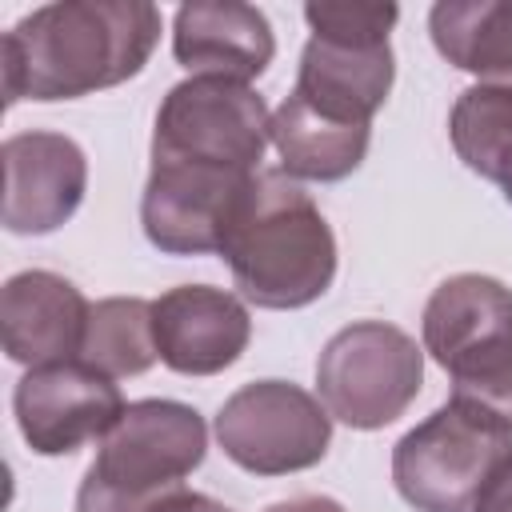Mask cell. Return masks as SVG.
<instances>
[{"label": "cell", "mask_w": 512, "mask_h": 512, "mask_svg": "<svg viewBox=\"0 0 512 512\" xmlns=\"http://www.w3.org/2000/svg\"><path fill=\"white\" fill-rule=\"evenodd\" d=\"M160 40L148 0H60L32 8L0 40L4 104L76 100L132 80Z\"/></svg>", "instance_id": "cell-1"}, {"label": "cell", "mask_w": 512, "mask_h": 512, "mask_svg": "<svg viewBox=\"0 0 512 512\" xmlns=\"http://www.w3.org/2000/svg\"><path fill=\"white\" fill-rule=\"evenodd\" d=\"M236 292L256 308H304L336 280V236L284 172H256L220 248Z\"/></svg>", "instance_id": "cell-2"}, {"label": "cell", "mask_w": 512, "mask_h": 512, "mask_svg": "<svg viewBox=\"0 0 512 512\" xmlns=\"http://www.w3.org/2000/svg\"><path fill=\"white\" fill-rule=\"evenodd\" d=\"M208 428L192 404L132 400L76 488V512H152L204 464Z\"/></svg>", "instance_id": "cell-3"}, {"label": "cell", "mask_w": 512, "mask_h": 512, "mask_svg": "<svg viewBox=\"0 0 512 512\" xmlns=\"http://www.w3.org/2000/svg\"><path fill=\"white\" fill-rule=\"evenodd\" d=\"M304 20L312 36L300 52L292 92L332 120L372 124L396 80V56L388 32L396 28L400 8L320 0V4H304Z\"/></svg>", "instance_id": "cell-4"}, {"label": "cell", "mask_w": 512, "mask_h": 512, "mask_svg": "<svg viewBox=\"0 0 512 512\" xmlns=\"http://www.w3.org/2000/svg\"><path fill=\"white\" fill-rule=\"evenodd\" d=\"M512 460V424L472 400H448L392 448V484L416 512H472Z\"/></svg>", "instance_id": "cell-5"}, {"label": "cell", "mask_w": 512, "mask_h": 512, "mask_svg": "<svg viewBox=\"0 0 512 512\" xmlns=\"http://www.w3.org/2000/svg\"><path fill=\"white\" fill-rule=\"evenodd\" d=\"M420 332L452 376V396L512 424V288L480 272L448 276L428 296Z\"/></svg>", "instance_id": "cell-6"}, {"label": "cell", "mask_w": 512, "mask_h": 512, "mask_svg": "<svg viewBox=\"0 0 512 512\" xmlns=\"http://www.w3.org/2000/svg\"><path fill=\"white\" fill-rule=\"evenodd\" d=\"M424 384V348L396 324L356 320L316 360V392L332 420L376 432L408 412Z\"/></svg>", "instance_id": "cell-7"}, {"label": "cell", "mask_w": 512, "mask_h": 512, "mask_svg": "<svg viewBox=\"0 0 512 512\" xmlns=\"http://www.w3.org/2000/svg\"><path fill=\"white\" fill-rule=\"evenodd\" d=\"M272 144V112L252 84L188 76L168 88L152 128V160H196L260 172Z\"/></svg>", "instance_id": "cell-8"}, {"label": "cell", "mask_w": 512, "mask_h": 512, "mask_svg": "<svg viewBox=\"0 0 512 512\" xmlns=\"http://www.w3.org/2000/svg\"><path fill=\"white\" fill-rule=\"evenodd\" d=\"M216 440L236 468L252 476H288L324 460L332 416L300 384L256 380L220 404Z\"/></svg>", "instance_id": "cell-9"}, {"label": "cell", "mask_w": 512, "mask_h": 512, "mask_svg": "<svg viewBox=\"0 0 512 512\" xmlns=\"http://www.w3.org/2000/svg\"><path fill=\"white\" fill-rule=\"evenodd\" d=\"M256 172L196 164V160H152L140 224L152 248L164 256H208L224 248V236L252 188Z\"/></svg>", "instance_id": "cell-10"}, {"label": "cell", "mask_w": 512, "mask_h": 512, "mask_svg": "<svg viewBox=\"0 0 512 512\" xmlns=\"http://www.w3.org/2000/svg\"><path fill=\"white\" fill-rule=\"evenodd\" d=\"M124 408L116 380L84 360L28 368L12 392L20 436L40 456H68L88 440H104Z\"/></svg>", "instance_id": "cell-11"}, {"label": "cell", "mask_w": 512, "mask_h": 512, "mask_svg": "<svg viewBox=\"0 0 512 512\" xmlns=\"http://www.w3.org/2000/svg\"><path fill=\"white\" fill-rule=\"evenodd\" d=\"M4 208L0 220L12 236H48L68 224L88 188L84 148L64 132H16L0 148Z\"/></svg>", "instance_id": "cell-12"}, {"label": "cell", "mask_w": 512, "mask_h": 512, "mask_svg": "<svg viewBox=\"0 0 512 512\" xmlns=\"http://www.w3.org/2000/svg\"><path fill=\"white\" fill-rule=\"evenodd\" d=\"M152 332L164 368L180 376H216L244 356L252 316L244 300L224 288L180 284L152 300Z\"/></svg>", "instance_id": "cell-13"}, {"label": "cell", "mask_w": 512, "mask_h": 512, "mask_svg": "<svg viewBox=\"0 0 512 512\" xmlns=\"http://www.w3.org/2000/svg\"><path fill=\"white\" fill-rule=\"evenodd\" d=\"M92 304L84 292L48 268H28L8 276L0 292V336L16 364L44 368L80 360Z\"/></svg>", "instance_id": "cell-14"}, {"label": "cell", "mask_w": 512, "mask_h": 512, "mask_svg": "<svg viewBox=\"0 0 512 512\" xmlns=\"http://www.w3.org/2000/svg\"><path fill=\"white\" fill-rule=\"evenodd\" d=\"M172 56L192 76H224L248 84L272 64L276 36L256 4L196 0L180 4L172 16Z\"/></svg>", "instance_id": "cell-15"}, {"label": "cell", "mask_w": 512, "mask_h": 512, "mask_svg": "<svg viewBox=\"0 0 512 512\" xmlns=\"http://www.w3.org/2000/svg\"><path fill=\"white\" fill-rule=\"evenodd\" d=\"M372 124H344L312 104H304L296 92L284 96V104L272 112V148L280 156V172L292 180H316L336 184L352 176L368 156Z\"/></svg>", "instance_id": "cell-16"}, {"label": "cell", "mask_w": 512, "mask_h": 512, "mask_svg": "<svg viewBox=\"0 0 512 512\" xmlns=\"http://www.w3.org/2000/svg\"><path fill=\"white\" fill-rule=\"evenodd\" d=\"M428 32L452 68L488 88H512V0H440Z\"/></svg>", "instance_id": "cell-17"}, {"label": "cell", "mask_w": 512, "mask_h": 512, "mask_svg": "<svg viewBox=\"0 0 512 512\" xmlns=\"http://www.w3.org/2000/svg\"><path fill=\"white\" fill-rule=\"evenodd\" d=\"M80 360L92 364L96 372L120 380V376H140L148 372L160 352H156V332H152V304L140 296H108L96 300L88 312V332Z\"/></svg>", "instance_id": "cell-18"}, {"label": "cell", "mask_w": 512, "mask_h": 512, "mask_svg": "<svg viewBox=\"0 0 512 512\" xmlns=\"http://www.w3.org/2000/svg\"><path fill=\"white\" fill-rule=\"evenodd\" d=\"M448 136L476 176L504 184L512 176V88H464L452 104Z\"/></svg>", "instance_id": "cell-19"}, {"label": "cell", "mask_w": 512, "mask_h": 512, "mask_svg": "<svg viewBox=\"0 0 512 512\" xmlns=\"http://www.w3.org/2000/svg\"><path fill=\"white\" fill-rule=\"evenodd\" d=\"M472 512H512V460L488 480V488L480 492Z\"/></svg>", "instance_id": "cell-20"}, {"label": "cell", "mask_w": 512, "mask_h": 512, "mask_svg": "<svg viewBox=\"0 0 512 512\" xmlns=\"http://www.w3.org/2000/svg\"><path fill=\"white\" fill-rule=\"evenodd\" d=\"M152 512H232V508H224L220 500H212V496H204V492L176 488V492H172V496H164Z\"/></svg>", "instance_id": "cell-21"}, {"label": "cell", "mask_w": 512, "mask_h": 512, "mask_svg": "<svg viewBox=\"0 0 512 512\" xmlns=\"http://www.w3.org/2000/svg\"><path fill=\"white\" fill-rule=\"evenodd\" d=\"M264 512H344V504H336L332 496H292V500L268 504Z\"/></svg>", "instance_id": "cell-22"}, {"label": "cell", "mask_w": 512, "mask_h": 512, "mask_svg": "<svg viewBox=\"0 0 512 512\" xmlns=\"http://www.w3.org/2000/svg\"><path fill=\"white\" fill-rule=\"evenodd\" d=\"M500 188H504V200H508V204H512V176H508V180H504V184H500Z\"/></svg>", "instance_id": "cell-23"}]
</instances>
